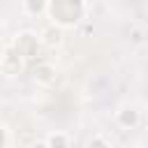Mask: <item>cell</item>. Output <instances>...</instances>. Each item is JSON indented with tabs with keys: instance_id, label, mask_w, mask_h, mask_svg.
Segmentation results:
<instances>
[{
	"instance_id": "cell-11",
	"label": "cell",
	"mask_w": 148,
	"mask_h": 148,
	"mask_svg": "<svg viewBox=\"0 0 148 148\" xmlns=\"http://www.w3.org/2000/svg\"><path fill=\"white\" fill-rule=\"evenodd\" d=\"M5 146H7V127L0 125V148H5Z\"/></svg>"
},
{
	"instance_id": "cell-1",
	"label": "cell",
	"mask_w": 148,
	"mask_h": 148,
	"mask_svg": "<svg viewBox=\"0 0 148 148\" xmlns=\"http://www.w3.org/2000/svg\"><path fill=\"white\" fill-rule=\"evenodd\" d=\"M46 12L51 16V23L60 28H72L83 18L86 2L83 0H49Z\"/></svg>"
},
{
	"instance_id": "cell-3",
	"label": "cell",
	"mask_w": 148,
	"mask_h": 148,
	"mask_svg": "<svg viewBox=\"0 0 148 148\" xmlns=\"http://www.w3.org/2000/svg\"><path fill=\"white\" fill-rule=\"evenodd\" d=\"M23 58L12 49V44L0 53V72L5 74V76H18L21 72H23Z\"/></svg>"
},
{
	"instance_id": "cell-12",
	"label": "cell",
	"mask_w": 148,
	"mask_h": 148,
	"mask_svg": "<svg viewBox=\"0 0 148 148\" xmlns=\"http://www.w3.org/2000/svg\"><path fill=\"white\" fill-rule=\"evenodd\" d=\"M30 148H49V143H46V141H32Z\"/></svg>"
},
{
	"instance_id": "cell-14",
	"label": "cell",
	"mask_w": 148,
	"mask_h": 148,
	"mask_svg": "<svg viewBox=\"0 0 148 148\" xmlns=\"http://www.w3.org/2000/svg\"><path fill=\"white\" fill-rule=\"evenodd\" d=\"M0 37H2V25H0Z\"/></svg>"
},
{
	"instance_id": "cell-10",
	"label": "cell",
	"mask_w": 148,
	"mask_h": 148,
	"mask_svg": "<svg viewBox=\"0 0 148 148\" xmlns=\"http://www.w3.org/2000/svg\"><path fill=\"white\" fill-rule=\"evenodd\" d=\"M130 39H132L134 44H139V42H143V30H134V32L130 35Z\"/></svg>"
},
{
	"instance_id": "cell-5",
	"label": "cell",
	"mask_w": 148,
	"mask_h": 148,
	"mask_svg": "<svg viewBox=\"0 0 148 148\" xmlns=\"http://www.w3.org/2000/svg\"><path fill=\"white\" fill-rule=\"evenodd\" d=\"M116 123H118L123 130H134V127L141 123V113H139L134 106H123V109L116 113Z\"/></svg>"
},
{
	"instance_id": "cell-6",
	"label": "cell",
	"mask_w": 148,
	"mask_h": 148,
	"mask_svg": "<svg viewBox=\"0 0 148 148\" xmlns=\"http://www.w3.org/2000/svg\"><path fill=\"white\" fill-rule=\"evenodd\" d=\"M42 42L46 46H58L62 42V28L56 25V23H49L44 30H42Z\"/></svg>"
},
{
	"instance_id": "cell-13",
	"label": "cell",
	"mask_w": 148,
	"mask_h": 148,
	"mask_svg": "<svg viewBox=\"0 0 148 148\" xmlns=\"http://www.w3.org/2000/svg\"><path fill=\"white\" fill-rule=\"evenodd\" d=\"M81 32H83V35H90V32H92V25H90V23H86V25L81 28Z\"/></svg>"
},
{
	"instance_id": "cell-9",
	"label": "cell",
	"mask_w": 148,
	"mask_h": 148,
	"mask_svg": "<svg viewBox=\"0 0 148 148\" xmlns=\"http://www.w3.org/2000/svg\"><path fill=\"white\" fill-rule=\"evenodd\" d=\"M86 148H111L109 141L102 136V134H92L88 141H86Z\"/></svg>"
},
{
	"instance_id": "cell-7",
	"label": "cell",
	"mask_w": 148,
	"mask_h": 148,
	"mask_svg": "<svg viewBox=\"0 0 148 148\" xmlns=\"http://www.w3.org/2000/svg\"><path fill=\"white\" fill-rule=\"evenodd\" d=\"M49 7V0H23V12L30 16H39L44 14Z\"/></svg>"
},
{
	"instance_id": "cell-4",
	"label": "cell",
	"mask_w": 148,
	"mask_h": 148,
	"mask_svg": "<svg viewBox=\"0 0 148 148\" xmlns=\"http://www.w3.org/2000/svg\"><path fill=\"white\" fill-rule=\"evenodd\" d=\"M32 79L39 86H51L56 81V67L51 62H37L32 67Z\"/></svg>"
},
{
	"instance_id": "cell-2",
	"label": "cell",
	"mask_w": 148,
	"mask_h": 148,
	"mask_svg": "<svg viewBox=\"0 0 148 148\" xmlns=\"http://www.w3.org/2000/svg\"><path fill=\"white\" fill-rule=\"evenodd\" d=\"M37 46H39V37L32 32V30H23L14 37L12 42V49L23 58V60H30L37 56Z\"/></svg>"
},
{
	"instance_id": "cell-8",
	"label": "cell",
	"mask_w": 148,
	"mask_h": 148,
	"mask_svg": "<svg viewBox=\"0 0 148 148\" xmlns=\"http://www.w3.org/2000/svg\"><path fill=\"white\" fill-rule=\"evenodd\" d=\"M46 143H49V148H69V136L62 132H53V134H49Z\"/></svg>"
}]
</instances>
